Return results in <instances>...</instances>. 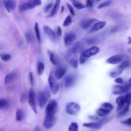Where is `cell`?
<instances>
[{
	"instance_id": "obj_40",
	"label": "cell",
	"mask_w": 131,
	"mask_h": 131,
	"mask_svg": "<svg viewBox=\"0 0 131 131\" xmlns=\"http://www.w3.org/2000/svg\"><path fill=\"white\" fill-rule=\"evenodd\" d=\"M130 87H131V81H130V79H129L128 81L124 85V91L125 93L129 91V90H130Z\"/></svg>"
},
{
	"instance_id": "obj_23",
	"label": "cell",
	"mask_w": 131,
	"mask_h": 131,
	"mask_svg": "<svg viewBox=\"0 0 131 131\" xmlns=\"http://www.w3.org/2000/svg\"><path fill=\"white\" fill-rule=\"evenodd\" d=\"M69 63L72 67L77 69L78 66V57L77 55H74L69 60Z\"/></svg>"
},
{
	"instance_id": "obj_18",
	"label": "cell",
	"mask_w": 131,
	"mask_h": 131,
	"mask_svg": "<svg viewBox=\"0 0 131 131\" xmlns=\"http://www.w3.org/2000/svg\"><path fill=\"white\" fill-rule=\"evenodd\" d=\"M66 73V69L62 66H60L58 67L55 70L54 75L57 79H60Z\"/></svg>"
},
{
	"instance_id": "obj_29",
	"label": "cell",
	"mask_w": 131,
	"mask_h": 131,
	"mask_svg": "<svg viewBox=\"0 0 131 131\" xmlns=\"http://www.w3.org/2000/svg\"><path fill=\"white\" fill-rule=\"evenodd\" d=\"M34 30H35V35L36 38L37 40L39 42H40L41 41V37H40V32H39V26H38V23H36L34 26Z\"/></svg>"
},
{
	"instance_id": "obj_46",
	"label": "cell",
	"mask_w": 131,
	"mask_h": 131,
	"mask_svg": "<svg viewBox=\"0 0 131 131\" xmlns=\"http://www.w3.org/2000/svg\"><path fill=\"white\" fill-rule=\"evenodd\" d=\"M67 6L69 10L70 11L71 14L73 16H74L75 15V12H74V10L73 7L70 4H69L68 3H67Z\"/></svg>"
},
{
	"instance_id": "obj_10",
	"label": "cell",
	"mask_w": 131,
	"mask_h": 131,
	"mask_svg": "<svg viewBox=\"0 0 131 131\" xmlns=\"http://www.w3.org/2000/svg\"><path fill=\"white\" fill-rule=\"evenodd\" d=\"M56 121V118L55 116H46L43 122V126L47 129H50L53 127Z\"/></svg>"
},
{
	"instance_id": "obj_51",
	"label": "cell",
	"mask_w": 131,
	"mask_h": 131,
	"mask_svg": "<svg viewBox=\"0 0 131 131\" xmlns=\"http://www.w3.org/2000/svg\"><path fill=\"white\" fill-rule=\"evenodd\" d=\"M115 81L118 84H122L123 83V80L120 77H118L115 79Z\"/></svg>"
},
{
	"instance_id": "obj_6",
	"label": "cell",
	"mask_w": 131,
	"mask_h": 131,
	"mask_svg": "<svg viewBox=\"0 0 131 131\" xmlns=\"http://www.w3.org/2000/svg\"><path fill=\"white\" fill-rule=\"evenodd\" d=\"M48 82L51 92L53 94H56L58 91L59 85L52 72H51L49 74L48 77Z\"/></svg>"
},
{
	"instance_id": "obj_42",
	"label": "cell",
	"mask_w": 131,
	"mask_h": 131,
	"mask_svg": "<svg viewBox=\"0 0 131 131\" xmlns=\"http://www.w3.org/2000/svg\"><path fill=\"white\" fill-rule=\"evenodd\" d=\"M26 39L28 43H31L33 41V38L32 35L29 32H26L25 34Z\"/></svg>"
},
{
	"instance_id": "obj_26",
	"label": "cell",
	"mask_w": 131,
	"mask_h": 131,
	"mask_svg": "<svg viewBox=\"0 0 131 131\" xmlns=\"http://www.w3.org/2000/svg\"><path fill=\"white\" fill-rule=\"evenodd\" d=\"M24 117V112L20 108H17L16 112V120L17 121H21Z\"/></svg>"
},
{
	"instance_id": "obj_17",
	"label": "cell",
	"mask_w": 131,
	"mask_h": 131,
	"mask_svg": "<svg viewBox=\"0 0 131 131\" xmlns=\"http://www.w3.org/2000/svg\"><path fill=\"white\" fill-rule=\"evenodd\" d=\"M75 76L73 75H69L64 78V85L66 88H70L72 86L75 81Z\"/></svg>"
},
{
	"instance_id": "obj_25",
	"label": "cell",
	"mask_w": 131,
	"mask_h": 131,
	"mask_svg": "<svg viewBox=\"0 0 131 131\" xmlns=\"http://www.w3.org/2000/svg\"><path fill=\"white\" fill-rule=\"evenodd\" d=\"M47 53H48V54L49 55L50 60L51 61V62L53 64L56 65L58 63V61H57L56 57L55 56L53 52H52L51 51H50V50H48L47 51Z\"/></svg>"
},
{
	"instance_id": "obj_9",
	"label": "cell",
	"mask_w": 131,
	"mask_h": 131,
	"mask_svg": "<svg viewBox=\"0 0 131 131\" xmlns=\"http://www.w3.org/2000/svg\"><path fill=\"white\" fill-rule=\"evenodd\" d=\"M100 52V49L97 46H92L89 49L84 51L81 54L85 57L89 59L90 57L99 53Z\"/></svg>"
},
{
	"instance_id": "obj_34",
	"label": "cell",
	"mask_w": 131,
	"mask_h": 131,
	"mask_svg": "<svg viewBox=\"0 0 131 131\" xmlns=\"http://www.w3.org/2000/svg\"><path fill=\"white\" fill-rule=\"evenodd\" d=\"M78 125L77 123L75 122H72L70 124L68 127L69 131H78Z\"/></svg>"
},
{
	"instance_id": "obj_44",
	"label": "cell",
	"mask_w": 131,
	"mask_h": 131,
	"mask_svg": "<svg viewBox=\"0 0 131 131\" xmlns=\"http://www.w3.org/2000/svg\"><path fill=\"white\" fill-rule=\"evenodd\" d=\"M27 98H28V95H27V93L26 92H24L21 94V96H20V102L21 103L25 102L26 101Z\"/></svg>"
},
{
	"instance_id": "obj_20",
	"label": "cell",
	"mask_w": 131,
	"mask_h": 131,
	"mask_svg": "<svg viewBox=\"0 0 131 131\" xmlns=\"http://www.w3.org/2000/svg\"><path fill=\"white\" fill-rule=\"evenodd\" d=\"M17 77V73L15 71L11 72L8 73L5 77L4 81L5 84H8L12 81H13Z\"/></svg>"
},
{
	"instance_id": "obj_3",
	"label": "cell",
	"mask_w": 131,
	"mask_h": 131,
	"mask_svg": "<svg viewBox=\"0 0 131 131\" xmlns=\"http://www.w3.org/2000/svg\"><path fill=\"white\" fill-rule=\"evenodd\" d=\"M57 110V103L55 99H51L49 102L46 106V116H53Z\"/></svg>"
},
{
	"instance_id": "obj_49",
	"label": "cell",
	"mask_w": 131,
	"mask_h": 131,
	"mask_svg": "<svg viewBox=\"0 0 131 131\" xmlns=\"http://www.w3.org/2000/svg\"><path fill=\"white\" fill-rule=\"evenodd\" d=\"M57 34L58 36H60L62 35V29L59 26L57 28Z\"/></svg>"
},
{
	"instance_id": "obj_13",
	"label": "cell",
	"mask_w": 131,
	"mask_h": 131,
	"mask_svg": "<svg viewBox=\"0 0 131 131\" xmlns=\"http://www.w3.org/2000/svg\"><path fill=\"white\" fill-rule=\"evenodd\" d=\"M80 46V42L79 41H77L74 43L72 46L71 47L70 49L67 52L66 55V57L67 58H70L72 55L75 54L78 51Z\"/></svg>"
},
{
	"instance_id": "obj_11",
	"label": "cell",
	"mask_w": 131,
	"mask_h": 131,
	"mask_svg": "<svg viewBox=\"0 0 131 131\" xmlns=\"http://www.w3.org/2000/svg\"><path fill=\"white\" fill-rule=\"evenodd\" d=\"M123 59V57L121 55H113L110 58H108L106 60V62L110 64H115L121 62Z\"/></svg>"
},
{
	"instance_id": "obj_37",
	"label": "cell",
	"mask_w": 131,
	"mask_h": 131,
	"mask_svg": "<svg viewBox=\"0 0 131 131\" xmlns=\"http://www.w3.org/2000/svg\"><path fill=\"white\" fill-rule=\"evenodd\" d=\"M129 105H126L121 110L120 112H119L117 116L118 117H120V116H123L125 114H126L129 110Z\"/></svg>"
},
{
	"instance_id": "obj_55",
	"label": "cell",
	"mask_w": 131,
	"mask_h": 131,
	"mask_svg": "<svg viewBox=\"0 0 131 131\" xmlns=\"http://www.w3.org/2000/svg\"><path fill=\"white\" fill-rule=\"evenodd\" d=\"M0 88H1V87H0Z\"/></svg>"
},
{
	"instance_id": "obj_19",
	"label": "cell",
	"mask_w": 131,
	"mask_h": 131,
	"mask_svg": "<svg viewBox=\"0 0 131 131\" xmlns=\"http://www.w3.org/2000/svg\"><path fill=\"white\" fill-rule=\"evenodd\" d=\"M106 24L105 21H98L94 24L93 27L91 28V29L90 30V33L94 32L96 31H97L101 29H102Z\"/></svg>"
},
{
	"instance_id": "obj_45",
	"label": "cell",
	"mask_w": 131,
	"mask_h": 131,
	"mask_svg": "<svg viewBox=\"0 0 131 131\" xmlns=\"http://www.w3.org/2000/svg\"><path fill=\"white\" fill-rule=\"evenodd\" d=\"M88 59L86 57H85L84 56H83L81 54H80V57H79V63L81 64H83L84 63H85L87 60Z\"/></svg>"
},
{
	"instance_id": "obj_35",
	"label": "cell",
	"mask_w": 131,
	"mask_h": 131,
	"mask_svg": "<svg viewBox=\"0 0 131 131\" xmlns=\"http://www.w3.org/2000/svg\"><path fill=\"white\" fill-rule=\"evenodd\" d=\"M72 23V16H71V15H69L65 18L62 25H63V26H64V27H67V26H70Z\"/></svg>"
},
{
	"instance_id": "obj_30",
	"label": "cell",
	"mask_w": 131,
	"mask_h": 131,
	"mask_svg": "<svg viewBox=\"0 0 131 131\" xmlns=\"http://www.w3.org/2000/svg\"><path fill=\"white\" fill-rule=\"evenodd\" d=\"M99 41H100V39L98 37L94 36V37H91V38H89V39H88L86 42L88 44L94 45V44H96V43L99 42Z\"/></svg>"
},
{
	"instance_id": "obj_41",
	"label": "cell",
	"mask_w": 131,
	"mask_h": 131,
	"mask_svg": "<svg viewBox=\"0 0 131 131\" xmlns=\"http://www.w3.org/2000/svg\"><path fill=\"white\" fill-rule=\"evenodd\" d=\"M0 56H1V58L2 60L4 61H7L9 60L11 58V55L8 54L3 53V54H1Z\"/></svg>"
},
{
	"instance_id": "obj_54",
	"label": "cell",
	"mask_w": 131,
	"mask_h": 131,
	"mask_svg": "<svg viewBox=\"0 0 131 131\" xmlns=\"http://www.w3.org/2000/svg\"><path fill=\"white\" fill-rule=\"evenodd\" d=\"M92 131H93V130H92Z\"/></svg>"
},
{
	"instance_id": "obj_31",
	"label": "cell",
	"mask_w": 131,
	"mask_h": 131,
	"mask_svg": "<svg viewBox=\"0 0 131 131\" xmlns=\"http://www.w3.org/2000/svg\"><path fill=\"white\" fill-rule=\"evenodd\" d=\"M122 70L119 69L118 68L115 70V71H113L110 73V76L112 78H116L118 77L119 75H121V73L122 72Z\"/></svg>"
},
{
	"instance_id": "obj_7",
	"label": "cell",
	"mask_w": 131,
	"mask_h": 131,
	"mask_svg": "<svg viewBox=\"0 0 131 131\" xmlns=\"http://www.w3.org/2000/svg\"><path fill=\"white\" fill-rule=\"evenodd\" d=\"M76 39V35L73 32H70L66 33L64 36L63 41L66 47H70Z\"/></svg>"
},
{
	"instance_id": "obj_38",
	"label": "cell",
	"mask_w": 131,
	"mask_h": 131,
	"mask_svg": "<svg viewBox=\"0 0 131 131\" xmlns=\"http://www.w3.org/2000/svg\"><path fill=\"white\" fill-rule=\"evenodd\" d=\"M112 2H113L112 1H106L103 2L102 3H100L98 6V9H101V8H103L104 7H107L108 6H110V5H111Z\"/></svg>"
},
{
	"instance_id": "obj_33",
	"label": "cell",
	"mask_w": 131,
	"mask_h": 131,
	"mask_svg": "<svg viewBox=\"0 0 131 131\" xmlns=\"http://www.w3.org/2000/svg\"><path fill=\"white\" fill-rule=\"evenodd\" d=\"M129 67V61L127 60H126L122 61L118 68L121 69V70L123 71L124 69L128 68Z\"/></svg>"
},
{
	"instance_id": "obj_32",
	"label": "cell",
	"mask_w": 131,
	"mask_h": 131,
	"mask_svg": "<svg viewBox=\"0 0 131 131\" xmlns=\"http://www.w3.org/2000/svg\"><path fill=\"white\" fill-rule=\"evenodd\" d=\"M45 65L42 62H39L37 64V73L39 75H41L44 72Z\"/></svg>"
},
{
	"instance_id": "obj_24",
	"label": "cell",
	"mask_w": 131,
	"mask_h": 131,
	"mask_svg": "<svg viewBox=\"0 0 131 131\" xmlns=\"http://www.w3.org/2000/svg\"><path fill=\"white\" fill-rule=\"evenodd\" d=\"M9 106V101L5 98H0V110L7 109Z\"/></svg>"
},
{
	"instance_id": "obj_1",
	"label": "cell",
	"mask_w": 131,
	"mask_h": 131,
	"mask_svg": "<svg viewBox=\"0 0 131 131\" xmlns=\"http://www.w3.org/2000/svg\"><path fill=\"white\" fill-rule=\"evenodd\" d=\"M50 94L48 89H45L42 91H40L38 94V102L40 108H42L48 102Z\"/></svg>"
},
{
	"instance_id": "obj_4",
	"label": "cell",
	"mask_w": 131,
	"mask_h": 131,
	"mask_svg": "<svg viewBox=\"0 0 131 131\" xmlns=\"http://www.w3.org/2000/svg\"><path fill=\"white\" fill-rule=\"evenodd\" d=\"M28 100L30 106L35 114L37 113L36 108V94L34 89L33 88H31L29 91L28 95Z\"/></svg>"
},
{
	"instance_id": "obj_8",
	"label": "cell",
	"mask_w": 131,
	"mask_h": 131,
	"mask_svg": "<svg viewBox=\"0 0 131 131\" xmlns=\"http://www.w3.org/2000/svg\"><path fill=\"white\" fill-rule=\"evenodd\" d=\"M107 121L106 118H103L97 122H90V123H84L83 124V126L91 128L99 129L103 125V124Z\"/></svg>"
},
{
	"instance_id": "obj_50",
	"label": "cell",
	"mask_w": 131,
	"mask_h": 131,
	"mask_svg": "<svg viewBox=\"0 0 131 131\" xmlns=\"http://www.w3.org/2000/svg\"><path fill=\"white\" fill-rule=\"evenodd\" d=\"M93 3H94V1H91V0L88 1L86 2V4L85 7H91L93 6Z\"/></svg>"
},
{
	"instance_id": "obj_15",
	"label": "cell",
	"mask_w": 131,
	"mask_h": 131,
	"mask_svg": "<svg viewBox=\"0 0 131 131\" xmlns=\"http://www.w3.org/2000/svg\"><path fill=\"white\" fill-rule=\"evenodd\" d=\"M43 29L45 32L47 34V35L53 41H55L57 39V37L54 31L49 26L45 25L43 26Z\"/></svg>"
},
{
	"instance_id": "obj_21",
	"label": "cell",
	"mask_w": 131,
	"mask_h": 131,
	"mask_svg": "<svg viewBox=\"0 0 131 131\" xmlns=\"http://www.w3.org/2000/svg\"><path fill=\"white\" fill-rule=\"evenodd\" d=\"M60 1L57 0L55 1V4L52 9V10L51 11L50 14L48 15L49 17H53L57 14L60 6Z\"/></svg>"
},
{
	"instance_id": "obj_22",
	"label": "cell",
	"mask_w": 131,
	"mask_h": 131,
	"mask_svg": "<svg viewBox=\"0 0 131 131\" xmlns=\"http://www.w3.org/2000/svg\"><path fill=\"white\" fill-rule=\"evenodd\" d=\"M112 92L114 95H121L125 93L124 85H114L113 88Z\"/></svg>"
},
{
	"instance_id": "obj_27",
	"label": "cell",
	"mask_w": 131,
	"mask_h": 131,
	"mask_svg": "<svg viewBox=\"0 0 131 131\" xmlns=\"http://www.w3.org/2000/svg\"><path fill=\"white\" fill-rule=\"evenodd\" d=\"M111 112L107 110H106L105 109H103L102 108L100 107L99 108H98L97 111H96V113L100 117H104L106 116L107 115H108Z\"/></svg>"
},
{
	"instance_id": "obj_28",
	"label": "cell",
	"mask_w": 131,
	"mask_h": 131,
	"mask_svg": "<svg viewBox=\"0 0 131 131\" xmlns=\"http://www.w3.org/2000/svg\"><path fill=\"white\" fill-rule=\"evenodd\" d=\"M72 2V3L73 4L74 7L75 8H76L77 9L80 10L82 9H83L85 7V6L83 4H82V3H81L79 1H71Z\"/></svg>"
},
{
	"instance_id": "obj_16",
	"label": "cell",
	"mask_w": 131,
	"mask_h": 131,
	"mask_svg": "<svg viewBox=\"0 0 131 131\" xmlns=\"http://www.w3.org/2000/svg\"><path fill=\"white\" fill-rule=\"evenodd\" d=\"M116 102L117 104V112H119L121 109H122L124 106L125 105H126L123 97V96H119L116 98Z\"/></svg>"
},
{
	"instance_id": "obj_48",
	"label": "cell",
	"mask_w": 131,
	"mask_h": 131,
	"mask_svg": "<svg viewBox=\"0 0 131 131\" xmlns=\"http://www.w3.org/2000/svg\"><path fill=\"white\" fill-rule=\"evenodd\" d=\"M29 78H30V81L31 84L33 85H34V78H33V75L32 72H30L29 73Z\"/></svg>"
},
{
	"instance_id": "obj_12",
	"label": "cell",
	"mask_w": 131,
	"mask_h": 131,
	"mask_svg": "<svg viewBox=\"0 0 131 131\" xmlns=\"http://www.w3.org/2000/svg\"><path fill=\"white\" fill-rule=\"evenodd\" d=\"M96 21L97 19L94 18H87L81 21L80 23V26L82 29L86 30L90 28Z\"/></svg>"
},
{
	"instance_id": "obj_5",
	"label": "cell",
	"mask_w": 131,
	"mask_h": 131,
	"mask_svg": "<svg viewBox=\"0 0 131 131\" xmlns=\"http://www.w3.org/2000/svg\"><path fill=\"white\" fill-rule=\"evenodd\" d=\"M80 110V105L74 102L68 103L66 107V111L67 114L71 115H75L78 114Z\"/></svg>"
},
{
	"instance_id": "obj_39",
	"label": "cell",
	"mask_w": 131,
	"mask_h": 131,
	"mask_svg": "<svg viewBox=\"0 0 131 131\" xmlns=\"http://www.w3.org/2000/svg\"><path fill=\"white\" fill-rule=\"evenodd\" d=\"M125 103L126 105H130V93L129 92H127L126 94L123 96Z\"/></svg>"
},
{
	"instance_id": "obj_43",
	"label": "cell",
	"mask_w": 131,
	"mask_h": 131,
	"mask_svg": "<svg viewBox=\"0 0 131 131\" xmlns=\"http://www.w3.org/2000/svg\"><path fill=\"white\" fill-rule=\"evenodd\" d=\"M53 6V3H50L48 4H47L43 8V11L45 13H47L49 11V10L52 8V7Z\"/></svg>"
},
{
	"instance_id": "obj_47",
	"label": "cell",
	"mask_w": 131,
	"mask_h": 131,
	"mask_svg": "<svg viewBox=\"0 0 131 131\" xmlns=\"http://www.w3.org/2000/svg\"><path fill=\"white\" fill-rule=\"evenodd\" d=\"M123 124H126V125H127L128 126H130L131 125V118L129 117L128 118V119L125 120H123L121 122Z\"/></svg>"
},
{
	"instance_id": "obj_14",
	"label": "cell",
	"mask_w": 131,
	"mask_h": 131,
	"mask_svg": "<svg viewBox=\"0 0 131 131\" xmlns=\"http://www.w3.org/2000/svg\"><path fill=\"white\" fill-rule=\"evenodd\" d=\"M3 3L7 11L9 13H10L16 6V2L14 1L5 0L3 2Z\"/></svg>"
},
{
	"instance_id": "obj_36",
	"label": "cell",
	"mask_w": 131,
	"mask_h": 131,
	"mask_svg": "<svg viewBox=\"0 0 131 131\" xmlns=\"http://www.w3.org/2000/svg\"><path fill=\"white\" fill-rule=\"evenodd\" d=\"M101 108H102L103 109H105L106 110H107V111H111L113 109V105L110 103H108V102H105V103H103L101 104Z\"/></svg>"
},
{
	"instance_id": "obj_53",
	"label": "cell",
	"mask_w": 131,
	"mask_h": 131,
	"mask_svg": "<svg viewBox=\"0 0 131 131\" xmlns=\"http://www.w3.org/2000/svg\"><path fill=\"white\" fill-rule=\"evenodd\" d=\"M128 44H130V37H128Z\"/></svg>"
},
{
	"instance_id": "obj_52",
	"label": "cell",
	"mask_w": 131,
	"mask_h": 131,
	"mask_svg": "<svg viewBox=\"0 0 131 131\" xmlns=\"http://www.w3.org/2000/svg\"><path fill=\"white\" fill-rule=\"evenodd\" d=\"M33 131H40V128H39V127L38 126H36L34 128Z\"/></svg>"
},
{
	"instance_id": "obj_2",
	"label": "cell",
	"mask_w": 131,
	"mask_h": 131,
	"mask_svg": "<svg viewBox=\"0 0 131 131\" xmlns=\"http://www.w3.org/2000/svg\"><path fill=\"white\" fill-rule=\"evenodd\" d=\"M41 4V2L39 0L30 1L21 4L18 8V11L20 12L25 11L27 10H30L34 8L36 6H39Z\"/></svg>"
}]
</instances>
